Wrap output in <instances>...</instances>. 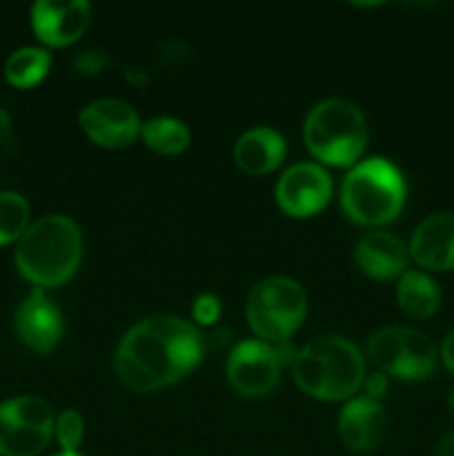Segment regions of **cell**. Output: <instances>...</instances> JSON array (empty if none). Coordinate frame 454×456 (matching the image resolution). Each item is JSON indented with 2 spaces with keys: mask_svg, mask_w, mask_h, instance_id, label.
<instances>
[{
  "mask_svg": "<svg viewBox=\"0 0 454 456\" xmlns=\"http://www.w3.org/2000/svg\"><path fill=\"white\" fill-rule=\"evenodd\" d=\"M203 359V338L190 321L172 314L147 316L118 343L114 370L134 392H154L181 381Z\"/></svg>",
  "mask_w": 454,
  "mask_h": 456,
  "instance_id": "cell-1",
  "label": "cell"
},
{
  "mask_svg": "<svg viewBox=\"0 0 454 456\" xmlns=\"http://www.w3.org/2000/svg\"><path fill=\"white\" fill-rule=\"evenodd\" d=\"M83 258L80 227L62 214H49L27 227L16 248V267L36 288H58L76 274Z\"/></svg>",
  "mask_w": 454,
  "mask_h": 456,
  "instance_id": "cell-2",
  "label": "cell"
},
{
  "mask_svg": "<svg viewBox=\"0 0 454 456\" xmlns=\"http://www.w3.org/2000/svg\"><path fill=\"white\" fill-rule=\"evenodd\" d=\"M292 370L296 386L320 401L350 399L365 381L363 354L338 334H325L305 343Z\"/></svg>",
  "mask_w": 454,
  "mask_h": 456,
  "instance_id": "cell-3",
  "label": "cell"
},
{
  "mask_svg": "<svg viewBox=\"0 0 454 456\" xmlns=\"http://www.w3.org/2000/svg\"><path fill=\"white\" fill-rule=\"evenodd\" d=\"M403 205V174L381 156L356 163L341 185L343 212L359 225H385L399 216Z\"/></svg>",
  "mask_w": 454,
  "mask_h": 456,
  "instance_id": "cell-4",
  "label": "cell"
},
{
  "mask_svg": "<svg viewBox=\"0 0 454 456\" xmlns=\"http://www.w3.org/2000/svg\"><path fill=\"white\" fill-rule=\"evenodd\" d=\"M368 136L363 111L345 98L320 101L303 125V138L312 156L334 167H354L368 145Z\"/></svg>",
  "mask_w": 454,
  "mask_h": 456,
  "instance_id": "cell-5",
  "label": "cell"
},
{
  "mask_svg": "<svg viewBox=\"0 0 454 456\" xmlns=\"http://www.w3.org/2000/svg\"><path fill=\"white\" fill-rule=\"evenodd\" d=\"M245 314L254 334L265 343L289 341L307 314L305 289L289 276H270L252 288Z\"/></svg>",
  "mask_w": 454,
  "mask_h": 456,
  "instance_id": "cell-6",
  "label": "cell"
},
{
  "mask_svg": "<svg viewBox=\"0 0 454 456\" xmlns=\"http://www.w3.org/2000/svg\"><path fill=\"white\" fill-rule=\"evenodd\" d=\"M368 359L387 377L421 381L434 372L439 352L421 330L392 325L377 330L368 338Z\"/></svg>",
  "mask_w": 454,
  "mask_h": 456,
  "instance_id": "cell-7",
  "label": "cell"
},
{
  "mask_svg": "<svg viewBox=\"0 0 454 456\" xmlns=\"http://www.w3.org/2000/svg\"><path fill=\"white\" fill-rule=\"evenodd\" d=\"M52 405L40 396H16L0 403V454L38 456L53 435Z\"/></svg>",
  "mask_w": 454,
  "mask_h": 456,
  "instance_id": "cell-8",
  "label": "cell"
},
{
  "mask_svg": "<svg viewBox=\"0 0 454 456\" xmlns=\"http://www.w3.org/2000/svg\"><path fill=\"white\" fill-rule=\"evenodd\" d=\"M274 196L288 216H314L332 199V178L316 163L292 165L280 174Z\"/></svg>",
  "mask_w": 454,
  "mask_h": 456,
  "instance_id": "cell-9",
  "label": "cell"
},
{
  "mask_svg": "<svg viewBox=\"0 0 454 456\" xmlns=\"http://www.w3.org/2000/svg\"><path fill=\"white\" fill-rule=\"evenodd\" d=\"M280 363L274 350L265 341H243L231 350L227 359V381L240 396L258 399L270 395L280 379Z\"/></svg>",
  "mask_w": 454,
  "mask_h": 456,
  "instance_id": "cell-10",
  "label": "cell"
},
{
  "mask_svg": "<svg viewBox=\"0 0 454 456\" xmlns=\"http://www.w3.org/2000/svg\"><path fill=\"white\" fill-rule=\"evenodd\" d=\"M78 125L85 136L107 150H120L134 142L141 134V118L129 102L118 98H98L78 114Z\"/></svg>",
  "mask_w": 454,
  "mask_h": 456,
  "instance_id": "cell-11",
  "label": "cell"
},
{
  "mask_svg": "<svg viewBox=\"0 0 454 456\" xmlns=\"http://www.w3.org/2000/svg\"><path fill=\"white\" fill-rule=\"evenodd\" d=\"M92 20V4L85 0H38L31 7V27L49 47L76 43Z\"/></svg>",
  "mask_w": 454,
  "mask_h": 456,
  "instance_id": "cell-12",
  "label": "cell"
},
{
  "mask_svg": "<svg viewBox=\"0 0 454 456\" xmlns=\"http://www.w3.org/2000/svg\"><path fill=\"white\" fill-rule=\"evenodd\" d=\"M13 325L29 350L38 354H47L58 346L62 337V316L56 303L47 297L40 288H36L25 301L18 305Z\"/></svg>",
  "mask_w": 454,
  "mask_h": 456,
  "instance_id": "cell-13",
  "label": "cell"
},
{
  "mask_svg": "<svg viewBox=\"0 0 454 456\" xmlns=\"http://www.w3.org/2000/svg\"><path fill=\"white\" fill-rule=\"evenodd\" d=\"M409 256L432 272L454 270V212L423 218L409 239Z\"/></svg>",
  "mask_w": 454,
  "mask_h": 456,
  "instance_id": "cell-14",
  "label": "cell"
},
{
  "mask_svg": "<svg viewBox=\"0 0 454 456\" xmlns=\"http://www.w3.org/2000/svg\"><path fill=\"white\" fill-rule=\"evenodd\" d=\"M387 430L385 410L378 401L352 399L338 414V435L343 444L354 452H372L381 445Z\"/></svg>",
  "mask_w": 454,
  "mask_h": 456,
  "instance_id": "cell-15",
  "label": "cell"
},
{
  "mask_svg": "<svg viewBox=\"0 0 454 456\" xmlns=\"http://www.w3.org/2000/svg\"><path fill=\"white\" fill-rule=\"evenodd\" d=\"M356 265L363 274L377 281H390L408 272L409 249L401 239L390 232H368L359 239L354 248Z\"/></svg>",
  "mask_w": 454,
  "mask_h": 456,
  "instance_id": "cell-16",
  "label": "cell"
},
{
  "mask_svg": "<svg viewBox=\"0 0 454 456\" xmlns=\"http://www.w3.org/2000/svg\"><path fill=\"white\" fill-rule=\"evenodd\" d=\"M285 145L283 134L272 127H252L240 134L234 145V160L245 174L263 176L270 174L283 163Z\"/></svg>",
  "mask_w": 454,
  "mask_h": 456,
  "instance_id": "cell-17",
  "label": "cell"
},
{
  "mask_svg": "<svg viewBox=\"0 0 454 456\" xmlns=\"http://www.w3.org/2000/svg\"><path fill=\"white\" fill-rule=\"evenodd\" d=\"M396 301L409 319L426 321L441 307V289L426 272L408 270L396 285Z\"/></svg>",
  "mask_w": 454,
  "mask_h": 456,
  "instance_id": "cell-18",
  "label": "cell"
},
{
  "mask_svg": "<svg viewBox=\"0 0 454 456\" xmlns=\"http://www.w3.org/2000/svg\"><path fill=\"white\" fill-rule=\"evenodd\" d=\"M141 136L151 151L160 156H176L190 147L191 132L182 120L158 116L141 127Z\"/></svg>",
  "mask_w": 454,
  "mask_h": 456,
  "instance_id": "cell-19",
  "label": "cell"
},
{
  "mask_svg": "<svg viewBox=\"0 0 454 456\" xmlns=\"http://www.w3.org/2000/svg\"><path fill=\"white\" fill-rule=\"evenodd\" d=\"M52 67V56L43 47H20L9 53L4 62V76L13 87H34L47 76Z\"/></svg>",
  "mask_w": 454,
  "mask_h": 456,
  "instance_id": "cell-20",
  "label": "cell"
},
{
  "mask_svg": "<svg viewBox=\"0 0 454 456\" xmlns=\"http://www.w3.org/2000/svg\"><path fill=\"white\" fill-rule=\"evenodd\" d=\"M29 203L18 191H0V245L20 239L29 227Z\"/></svg>",
  "mask_w": 454,
  "mask_h": 456,
  "instance_id": "cell-21",
  "label": "cell"
},
{
  "mask_svg": "<svg viewBox=\"0 0 454 456\" xmlns=\"http://www.w3.org/2000/svg\"><path fill=\"white\" fill-rule=\"evenodd\" d=\"M53 435H56L62 452H76L85 436L83 417L76 410H62L56 417V423H53Z\"/></svg>",
  "mask_w": 454,
  "mask_h": 456,
  "instance_id": "cell-22",
  "label": "cell"
},
{
  "mask_svg": "<svg viewBox=\"0 0 454 456\" xmlns=\"http://www.w3.org/2000/svg\"><path fill=\"white\" fill-rule=\"evenodd\" d=\"M191 314L200 325L216 323L218 316H221V301L214 294H200L191 305Z\"/></svg>",
  "mask_w": 454,
  "mask_h": 456,
  "instance_id": "cell-23",
  "label": "cell"
},
{
  "mask_svg": "<svg viewBox=\"0 0 454 456\" xmlns=\"http://www.w3.org/2000/svg\"><path fill=\"white\" fill-rule=\"evenodd\" d=\"M107 65V56L102 52H83L76 56V71H80V74H98V71L102 69V67Z\"/></svg>",
  "mask_w": 454,
  "mask_h": 456,
  "instance_id": "cell-24",
  "label": "cell"
},
{
  "mask_svg": "<svg viewBox=\"0 0 454 456\" xmlns=\"http://www.w3.org/2000/svg\"><path fill=\"white\" fill-rule=\"evenodd\" d=\"M363 386H365V392H368V399L378 401L387 392V386H390V383H387V374L378 372L377 370V372L369 374V377L365 379Z\"/></svg>",
  "mask_w": 454,
  "mask_h": 456,
  "instance_id": "cell-25",
  "label": "cell"
},
{
  "mask_svg": "<svg viewBox=\"0 0 454 456\" xmlns=\"http://www.w3.org/2000/svg\"><path fill=\"white\" fill-rule=\"evenodd\" d=\"M13 145V129H12V118L4 110H0V147L7 150Z\"/></svg>",
  "mask_w": 454,
  "mask_h": 456,
  "instance_id": "cell-26",
  "label": "cell"
},
{
  "mask_svg": "<svg viewBox=\"0 0 454 456\" xmlns=\"http://www.w3.org/2000/svg\"><path fill=\"white\" fill-rule=\"evenodd\" d=\"M441 361H443L445 368L454 374V330L448 332V337L441 343Z\"/></svg>",
  "mask_w": 454,
  "mask_h": 456,
  "instance_id": "cell-27",
  "label": "cell"
},
{
  "mask_svg": "<svg viewBox=\"0 0 454 456\" xmlns=\"http://www.w3.org/2000/svg\"><path fill=\"white\" fill-rule=\"evenodd\" d=\"M436 456H454V432L445 435L436 445Z\"/></svg>",
  "mask_w": 454,
  "mask_h": 456,
  "instance_id": "cell-28",
  "label": "cell"
},
{
  "mask_svg": "<svg viewBox=\"0 0 454 456\" xmlns=\"http://www.w3.org/2000/svg\"><path fill=\"white\" fill-rule=\"evenodd\" d=\"M448 408H450V412H452V417H454V387H452V392H450V396H448Z\"/></svg>",
  "mask_w": 454,
  "mask_h": 456,
  "instance_id": "cell-29",
  "label": "cell"
},
{
  "mask_svg": "<svg viewBox=\"0 0 454 456\" xmlns=\"http://www.w3.org/2000/svg\"><path fill=\"white\" fill-rule=\"evenodd\" d=\"M56 456H80L78 452H61V454H56Z\"/></svg>",
  "mask_w": 454,
  "mask_h": 456,
  "instance_id": "cell-30",
  "label": "cell"
}]
</instances>
